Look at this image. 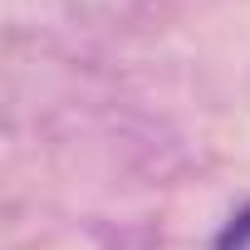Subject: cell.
I'll return each instance as SVG.
<instances>
[{"instance_id": "obj_1", "label": "cell", "mask_w": 250, "mask_h": 250, "mask_svg": "<svg viewBox=\"0 0 250 250\" xmlns=\"http://www.w3.org/2000/svg\"><path fill=\"white\" fill-rule=\"evenodd\" d=\"M216 250H250V206L230 216V226L221 230V240H216Z\"/></svg>"}]
</instances>
